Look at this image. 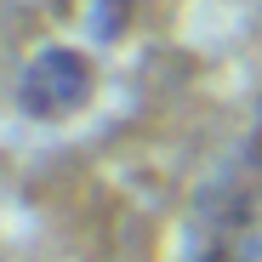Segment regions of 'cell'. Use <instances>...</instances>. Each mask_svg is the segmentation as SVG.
Returning <instances> with one entry per match:
<instances>
[{
  "instance_id": "cell-1",
  "label": "cell",
  "mask_w": 262,
  "mask_h": 262,
  "mask_svg": "<svg viewBox=\"0 0 262 262\" xmlns=\"http://www.w3.org/2000/svg\"><path fill=\"white\" fill-rule=\"evenodd\" d=\"M194 262H262V120L228 154L200 205Z\"/></svg>"
}]
</instances>
